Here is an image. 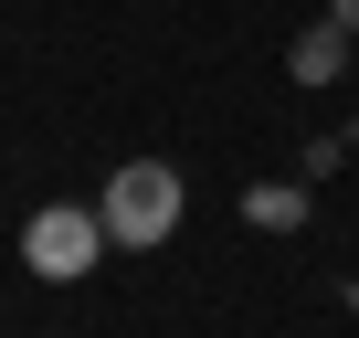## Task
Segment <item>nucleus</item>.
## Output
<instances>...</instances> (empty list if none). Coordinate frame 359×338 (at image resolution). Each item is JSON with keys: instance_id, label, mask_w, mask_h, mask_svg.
I'll return each mask as SVG.
<instances>
[{"instance_id": "nucleus-1", "label": "nucleus", "mask_w": 359, "mask_h": 338, "mask_svg": "<svg viewBox=\"0 0 359 338\" xmlns=\"http://www.w3.org/2000/svg\"><path fill=\"white\" fill-rule=\"evenodd\" d=\"M95 212H106V233H116V243H137V254H148V243H169V233H180V169H169V158H127L116 180H106V201H95Z\"/></svg>"}, {"instance_id": "nucleus-2", "label": "nucleus", "mask_w": 359, "mask_h": 338, "mask_svg": "<svg viewBox=\"0 0 359 338\" xmlns=\"http://www.w3.org/2000/svg\"><path fill=\"white\" fill-rule=\"evenodd\" d=\"M116 233H106V212H74V201H53V212H32L22 222V264L43 275V285H74V275H95V254H106Z\"/></svg>"}, {"instance_id": "nucleus-3", "label": "nucleus", "mask_w": 359, "mask_h": 338, "mask_svg": "<svg viewBox=\"0 0 359 338\" xmlns=\"http://www.w3.org/2000/svg\"><path fill=\"white\" fill-rule=\"evenodd\" d=\"M296 85H338V64H348V22H317V32H296Z\"/></svg>"}, {"instance_id": "nucleus-4", "label": "nucleus", "mask_w": 359, "mask_h": 338, "mask_svg": "<svg viewBox=\"0 0 359 338\" xmlns=\"http://www.w3.org/2000/svg\"><path fill=\"white\" fill-rule=\"evenodd\" d=\"M243 212H254L264 233H296V222H306V191H285V180H275V191H254Z\"/></svg>"}, {"instance_id": "nucleus-5", "label": "nucleus", "mask_w": 359, "mask_h": 338, "mask_svg": "<svg viewBox=\"0 0 359 338\" xmlns=\"http://www.w3.org/2000/svg\"><path fill=\"white\" fill-rule=\"evenodd\" d=\"M327 22H348V32H359V0H327Z\"/></svg>"}]
</instances>
